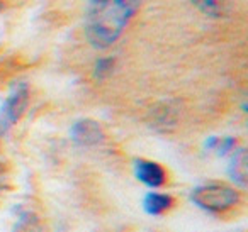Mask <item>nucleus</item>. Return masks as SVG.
I'll return each instance as SVG.
<instances>
[{
	"label": "nucleus",
	"instance_id": "3",
	"mask_svg": "<svg viewBox=\"0 0 248 232\" xmlns=\"http://www.w3.org/2000/svg\"><path fill=\"white\" fill-rule=\"evenodd\" d=\"M29 103V88L26 83H19L11 90L5 102L0 107V136L5 134L16 122L21 120Z\"/></svg>",
	"mask_w": 248,
	"mask_h": 232
},
{
	"label": "nucleus",
	"instance_id": "1",
	"mask_svg": "<svg viewBox=\"0 0 248 232\" xmlns=\"http://www.w3.org/2000/svg\"><path fill=\"white\" fill-rule=\"evenodd\" d=\"M141 0H87L85 38L95 49H106L121 38Z\"/></svg>",
	"mask_w": 248,
	"mask_h": 232
},
{
	"label": "nucleus",
	"instance_id": "5",
	"mask_svg": "<svg viewBox=\"0 0 248 232\" xmlns=\"http://www.w3.org/2000/svg\"><path fill=\"white\" fill-rule=\"evenodd\" d=\"M135 174L143 185L150 188H160L165 185L167 173L158 163H153L148 160L135 161Z\"/></svg>",
	"mask_w": 248,
	"mask_h": 232
},
{
	"label": "nucleus",
	"instance_id": "12",
	"mask_svg": "<svg viewBox=\"0 0 248 232\" xmlns=\"http://www.w3.org/2000/svg\"><path fill=\"white\" fill-rule=\"evenodd\" d=\"M2 9H4V2H2V0H0V11H2Z\"/></svg>",
	"mask_w": 248,
	"mask_h": 232
},
{
	"label": "nucleus",
	"instance_id": "2",
	"mask_svg": "<svg viewBox=\"0 0 248 232\" xmlns=\"http://www.w3.org/2000/svg\"><path fill=\"white\" fill-rule=\"evenodd\" d=\"M190 200L199 208L211 214H223L240 202V193L233 187L223 183L199 185L190 191Z\"/></svg>",
	"mask_w": 248,
	"mask_h": 232
},
{
	"label": "nucleus",
	"instance_id": "10",
	"mask_svg": "<svg viewBox=\"0 0 248 232\" xmlns=\"http://www.w3.org/2000/svg\"><path fill=\"white\" fill-rule=\"evenodd\" d=\"M114 58L110 56H106V58H99L95 61V66H93V78L95 80H106L107 76L112 73L114 70Z\"/></svg>",
	"mask_w": 248,
	"mask_h": 232
},
{
	"label": "nucleus",
	"instance_id": "7",
	"mask_svg": "<svg viewBox=\"0 0 248 232\" xmlns=\"http://www.w3.org/2000/svg\"><path fill=\"white\" fill-rule=\"evenodd\" d=\"M173 205V198L169 193H158V191H150L143 200V208L148 215H162L170 210Z\"/></svg>",
	"mask_w": 248,
	"mask_h": 232
},
{
	"label": "nucleus",
	"instance_id": "11",
	"mask_svg": "<svg viewBox=\"0 0 248 232\" xmlns=\"http://www.w3.org/2000/svg\"><path fill=\"white\" fill-rule=\"evenodd\" d=\"M236 143L238 141L231 136L219 137V139H217L216 147H214V153H216L217 156H226V154H231L234 149H236Z\"/></svg>",
	"mask_w": 248,
	"mask_h": 232
},
{
	"label": "nucleus",
	"instance_id": "9",
	"mask_svg": "<svg viewBox=\"0 0 248 232\" xmlns=\"http://www.w3.org/2000/svg\"><path fill=\"white\" fill-rule=\"evenodd\" d=\"M12 232H46L41 218L32 212H22Z\"/></svg>",
	"mask_w": 248,
	"mask_h": 232
},
{
	"label": "nucleus",
	"instance_id": "4",
	"mask_svg": "<svg viewBox=\"0 0 248 232\" xmlns=\"http://www.w3.org/2000/svg\"><path fill=\"white\" fill-rule=\"evenodd\" d=\"M70 136H72L73 143L85 147L99 146L106 139V134H104L102 127L99 126V122H95L92 119L77 120L72 126V129H70Z\"/></svg>",
	"mask_w": 248,
	"mask_h": 232
},
{
	"label": "nucleus",
	"instance_id": "6",
	"mask_svg": "<svg viewBox=\"0 0 248 232\" xmlns=\"http://www.w3.org/2000/svg\"><path fill=\"white\" fill-rule=\"evenodd\" d=\"M228 174L236 187L247 188L248 183V154L245 147H236L231 153V160L228 164Z\"/></svg>",
	"mask_w": 248,
	"mask_h": 232
},
{
	"label": "nucleus",
	"instance_id": "8",
	"mask_svg": "<svg viewBox=\"0 0 248 232\" xmlns=\"http://www.w3.org/2000/svg\"><path fill=\"white\" fill-rule=\"evenodd\" d=\"M202 14L213 19H219L230 14L231 0H190Z\"/></svg>",
	"mask_w": 248,
	"mask_h": 232
}]
</instances>
